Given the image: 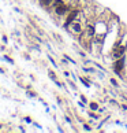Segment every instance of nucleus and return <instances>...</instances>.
Wrapping results in <instances>:
<instances>
[{"mask_svg":"<svg viewBox=\"0 0 127 133\" xmlns=\"http://www.w3.org/2000/svg\"><path fill=\"white\" fill-rule=\"evenodd\" d=\"M71 30L74 33H77V35H79V33H82V26H81V23H78V22H74L71 25Z\"/></svg>","mask_w":127,"mask_h":133,"instance_id":"1","label":"nucleus"},{"mask_svg":"<svg viewBox=\"0 0 127 133\" xmlns=\"http://www.w3.org/2000/svg\"><path fill=\"white\" fill-rule=\"evenodd\" d=\"M123 66H124V60L119 58V60H116V63H115V71L116 73H120L122 69H123Z\"/></svg>","mask_w":127,"mask_h":133,"instance_id":"2","label":"nucleus"},{"mask_svg":"<svg viewBox=\"0 0 127 133\" xmlns=\"http://www.w3.org/2000/svg\"><path fill=\"white\" fill-rule=\"evenodd\" d=\"M124 47H119L118 49L113 52V58H116V59H119V58H122L123 56V54H124Z\"/></svg>","mask_w":127,"mask_h":133,"instance_id":"3","label":"nucleus"},{"mask_svg":"<svg viewBox=\"0 0 127 133\" xmlns=\"http://www.w3.org/2000/svg\"><path fill=\"white\" fill-rule=\"evenodd\" d=\"M67 6L66 4H62V6H59V7H56V14H59V15H63L66 11H67Z\"/></svg>","mask_w":127,"mask_h":133,"instance_id":"4","label":"nucleus"},{"mask_svg":"<svg viewBox=\"0 0 127 133\" xmlns=\"http://www.w3.org/2000/svg\"><path fill=\"white\" fill-rule=\"evenodd\" d=\"M78 15V11H72L71 14L68 15V18H67V21H66V25H70V23H71L72 21H74L75 19V16Z\"/></svg>","mask_w":127,"mask_h":133,"instance_id":"5","label":"nucleus"},{"mask_svg":"<svg viewBox=\"0 0 127 133\" xmlns=\"http://www.w3.org/2000/svg\"><path fill=\"white\" fill-rule=\"evenodd\" d=\"M88 35H89V36H93V35H94V28H93V26H88Z\"/></svg>","mask_w":127,"mask_h":133,"instance_id":"6","label":"nucleus"},{"mask_svg":"<svg viewBox=\"0 0 127 133\" xmlns=\"http://www.w3.org/2000/svg\"><path fill=\"white\" fill-rule=\"evenodd\" d=\"M40 2H41L42 6H49V4H51V3L53 2V0H40Z\"/></svg>","mask_w":127,"mask_h":133,"instance_id":"7","label":"nucleus"},{"mask_svg":"<svg viewBox=\"0 0 127 133\" xmlns=\"http://www.w3.org/2000/svg\"><path fill=\"white\" fill-rule=\"evenodd\" d=\"M62 4H64L62 0H55V3H53V6H55V7H59V6H62Z\"/></svg>","mask_w":127,"mask_h":133,"instance_id":"8","label":"nucleus"},{"mask_svg":"<svg viewBox=\"0 0 127 133\" xmlns=\"http://www.w3.org/2000/svg\"><path fill=\"white\" fill-rule=\"evenodd\" d=\"M90 108H92V110H97V108H98V104H97V103H90Z\"/></svg>","mask_w":127,"mask_h":133,"instance_id":"9","label":"nucleus"},{"mask_svg":"<svg viewBox=\"0 0 127 133\" xmlns=\"http://www.w3.org/2000/svg\"><path fill=\"white\" fill-rule=\"evenodd\" d=\"M49 77H51L52 80H55V74H53V73H49Z\"/></svg>","mask_w":127,"mask_h":133,"instance_id":"10","label":"nucleus"}]
</instances>
